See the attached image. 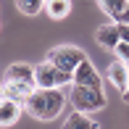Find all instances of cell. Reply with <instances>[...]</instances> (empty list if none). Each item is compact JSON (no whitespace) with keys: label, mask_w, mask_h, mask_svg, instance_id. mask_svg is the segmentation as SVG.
<instances>
[{"label":"cell","mask_w":129,"mask_h":129,"mask_svg":"<svg viewBox=\"0 0 129 129\" xmlns=\"http://www.w3.org/2000/svg\"><path fill=\"white\" fill-rule=\"evenodd\" d=\"M63 105L66 95L61 92V87H37L24 100V111L37 121H53L55 116H61Z\"/></svg>","instance_id":"cell-1"},{"label":"cell","mask_w":129,"mask_h":129,"mask_svg":"<svg viewBox=\"0 0 129 129\" xmlns=\"http://www.w3.org/2000/svg\"><path fill=\"white\" fill-rule=\"evenodd\" d=\"M69 100H71L74 111H84V113H95V111H103L105 105H108V98H105L103 87L74 84L71 92H69Z\"/></svg>","instance_id":"cell-2"},{"label":"cell","mask_w":129,"mask_h":129,"mask_svg":"<svg viewBox=\"0 0 129 129\" xmlns=\"http://www.w3.org/2000/svg\"><path fill=\"white\" fill-rule=\"evenodd\" d=\"M48 61L55 63V66L63 69V71L74 74L79 69V63L87 61V53L82 50V48H77V45H58V48L48 50Z\"/></svg>","instance_id":"cell-3"},{"label":"cell","mask_w":129,"mask_h":129,"mask_svg":"<svg viewBox=\"0 0 129 129\" xmlns=\"http://www.w3.org/2000/svg\"><path fill=\"white\" fill-rule=\"evenodd\" d=\"M34 79H37V87H63V84H74V74L58 69L55 63H50L45 58L42 63L34 66Z\"/></svg>","instance_id":"cell-4"},{"label":"cell","mask_w":129,"mask_h":129,"mask_svg":"<svg viewBox=\"0 0 129 129\" xmlns=\"http://www.w3.org/2000/svg\"><path fill=\"white\" fill-rule=\"evenodd\" d=\"M5 82H11V84H24V87H32V90H37L34 66H29V63H24V61L11 63V66L5 69Z\"/></svg>","instance_id":"cell-5"},{"label":"cell","mask_w":129,"mask_h":129,"mask_svg":"<svg viewBox=\"0 0 129 129\" xmlns=\"http://www.w3.org/2000/svg\"><path fill=\"white\" fill-rule=\"evenodd\" d=\"M74 84H82V87H103V79H100V74H98V69L92 66L90 58L82 61L79 69L74 71Z\"/></svg>","instance_id":"cell-6"},{"label":"cell","mask_w":129,"mask_h":129,"mask_svg":"<svg viewBox=\"0 0 129 129\" xmlns=\"http://www.w3.org/2000/svg\"><path fill=\"white\" fill-rule=\"evenodd\" d=\"M21 111H24V103L13 100V98H0V126H11L19 121Z\"/></svg>","instance_id":"cell-7"},{"label":"cell","mask_w":129,"mask_h":129,"mask_svg":"<svg viewBox=\"0 0 129 129\" xmlns=\"http://www.w3.org/2000/svg\"><path fill=\"white\" fill-rule=\"evenodd\" d=\"M95 40H98V45L105 50H116V45L121 42V34H119V24H103V26H98L95 29Z\"/></svg>","instance_id":"cell-8"},{"label":"cell","mask_w":129,"mask_h":129,"mask_svg":"<svg viewBox=\"0 0 129 129\" xmlns=\"http://www.w3.org/2000/svg\"><path fill=\"white\" fill-rule=\"evenodd\" d=\"M108 82H111L119 92H124L126 87H129V66H126V61L116 58V61L108 66Z\"/></svg>","instance_id":"cell-9"},{"label":"cell","mask_w":129,"mask_h":129,"mask_svg":"<svg viewBox=\"0 0 129 129\" xmlns=\"http://www.w3.org/2000/svg\"><path fill=\"white\" fill-rule=\"evenodd\" d=\"M63 129H100V126H98V121L90 119V113H84V111H74L71 116H66Z\"/></svg>","instance_id":"cell-10"},{"label":"cell","mask_w":129,"mask_h":129,"mask_svg":"<svg viewBox=\"0 0 129 129\" xmlns=\"http://www.w3.org/2000/svg\"><path fill=\"white\" fill-rule=\"evenodd\" d=\"M98 5H100V11L108 19L113 21H121V16H124V11L129 8V0H98Z\"/></svg>","instance_id":"cell-11"},{"label":"cell","mask_w":129,"mask_h":129,"mask_svg":"<svg viewBox=\"0 0 129 129\" xmlns=\"http://www.w3.org/2000/svg\"><path fill=\"white\" fill-rule=\"evenodd\" d=\"M45 13L53 21H61L71 13V0H45Z\"/></svg>","instance_id":"cell-12"},{"label":"cell","mask_w":129,"mask_h":129,"mask_svg":"<svg viewBox=\"0 0 129 129\" xmlns=\"http://www.w3.org/2000/svg\"><path fill=\"white\" fill-rule=\"evenodd\" d=\"M16 8L24 16H37L40 11H45V0H16Z\"/></svg>","instance_id":"cell-13"},{"label":"cell","mask_w":129,"mask_h":129,"mask_svg":"<svg viewBox=\"0 0 129 129\" xmlns=\"http://www.w3.org/2000/svg\"><path fill=\"white\" fill-rule=\"evenodd\" d=\"M116 58H121V61H129V42H124V40H121L119 45H116Z\"/></svg>","instance_id":"cell-14"},{"label":"cell","mask_w":129,"mask_h":129,"mask_svg":"<svg viewBox=\"0 0 129 129\" xmlns=\"http://www.w3.org/2000/svg\"><path fill=\"white\" fill-rule=\"evenodd\" d=\"M116 24H119V34H121V40H124V42H129V24H126V21H116Z\"/></svg>","instance_id":"cell-15"},{"label":"cell","mask_w":129,"mask_h":129,"mask_svg":"<svg viewBox=\"0 0 129 129\" xmlns=\"http://www.w3.org/2000/svg\"><path fill=\"white\" fill-rule=\"evenodd\" d=\"M121 98H124V103H129V87H126L124 92H121Z\"/></svg>","instance_id":"cell-16"},{"label":"cell","mask_w":129,"mask_h":129,"mask_svg":"<svg viewBox=\"0 0 129 129\" xmlns=\"http://www.w3.org/2000/svg\"><path fill=\"white\" fill-rule=\"evenodd\" d=\"M121 21H126V24H129V8L124 11V16H121Z\"/></svg>","instance_id":"cell-17"},{"label":"cell","mask_w":129,"mask_h":129,"mask_svg":"<svg viewBox=\"0 0 129 129\" xmlns=\"http://www.w3.org/2000/svg\"><path fill=\"white\" fill-rule=\"evenodd\" d=\"M0 98H5V84H0Z\"/></svg>","instance_id":"cell-18"},{"label":"cell","mask_w":129,"mask_h":129,"mask_svg":"<svg viewBox=\"0 0 129 129\" xmlns=\"http://www.w3.org/2000/svg\"><path fill=\"white\" fill-rule=\"evenodd\" d=\"M126 66H129V61H126Z\"/></svg>","instance_id":"cell-19"}]
</instances>
